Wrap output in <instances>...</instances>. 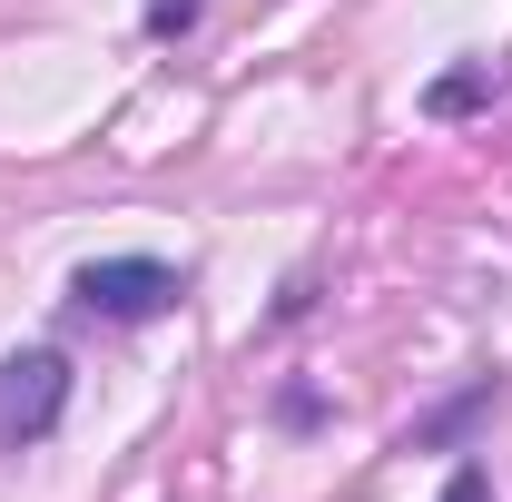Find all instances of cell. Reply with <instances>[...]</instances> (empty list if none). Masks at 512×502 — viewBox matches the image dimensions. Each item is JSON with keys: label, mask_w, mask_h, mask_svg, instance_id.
I'll return each mask as SVG.
<instances>
[{"label": "cell", "mask_w": 512, "mask_h": 502, "mask_svg": "<svg viewBox=\"0 0 512 502\" xmlns=\"http://www.w3.org/2000/svg\"><path fill=\"white\" fill-rule=\"evenodd\" d=\"M178 296H188V266H168V256H89V266H69V306L99 315V325H148Z\"/></svg>", "instance_id": "1"}, {"label": "cell", "mask_w": 512, "mask_h": 502, "mask_svg": "<svg viewBox=\"0 0 512 502\" xmlns=\"http://www.w3.org/2000/svg\"><path fill=\"white\" fill-rule=\"evenodd\" d=\"M69 384L79 375H69L60 345H10V355H0V453H30V443L60 434Z\"/></svg>", "instance_id": "2"}, {"label": "cell", "mask_w": 512, "mask_h": 502, "mask_svg": "<svg viewBox=\"0 0 512 502\" xmlns=\"http://www.w3.org/2000/svg\"><path fill=\"white\" fill-rule=\"evenodd\" d=\"M493 99H503V69H493V60H453L444 79L424 89L434 119H473V109H493Z\"/></svg>", "instance_id": "3"}, {"label": "cell", "mask_w": 512, "mask_h": 502, "mask_svg": "<svg viewBox=\"0 0 512 502\" xmlns=\"http://www.w3.org/2000/svg\"><path fill=\"white\" fill-rule=\"evenodd\" d=\"M493 404H503V384L483 375V384H473V394H453V404H434V414H424V424L404 434V453H434V443H453V434H463V424H473V414H493Z\"/></svg>", "instance_id": "4"}, {"label": "cell", "mask_w": 512, "mask_h": 502, "mask_svg": "<svg viewBox=\"0 0 512 502\" xmlns=\"http://www.w3.org/2000/svg\"><path fill=\"white\" fill-rule=\"evenodd\" d=\"M148 30H158V40H188V30H197V0H148Z\"/></svg>", "instance_id": "5"}, {"label": "cell", "mask_w": 512, "mask_h": 502, "mask_svg": "<svg viewBox=\"0 0 512 502\" xmlns=\"http://www.w3.org/2000/svg\"><path fill=\"white\" fill-rule=\"evenodd\" d=\"M444 502H493V473L463 453V463H453V483H444Z\"/></svg>", "instance_id": "6"}]
</instances>
